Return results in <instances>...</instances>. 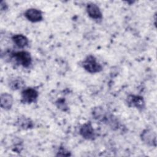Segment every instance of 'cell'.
I'll return each mask as SVG.
<instances>
[{
	"label": "cell",
	"mask_w": 157,
	"mask_h": 157,
	"mask_svg": "<svg viewBox=\"0 0 157 157\" xmlns=\"http://www.w3.org/2000/svg\"><path fill=\"white\" fill-rule=\"evenodd\" d=\"M83 67L90 73H97L102 71L101 65L98 63L95 57L93 55L88 56L82 63Z\"/></svg>",
	"instance_id": "obj_1"
},
{
	"label": "cell",
	"mask_w": 157,
	"mask_h": 157,
	"mask_svg": "<svg viewBox=\"0 0 157 157\" xmlns=\"http://www.w3.org/2000/svg\"><path fill=\"white\" fill-rule=\"evenodd\" d=\"M12 57L15 58L19 64L25 67H29L32 62L31 56L29 53L25 51H21L12 53Z\"/></svg>",
	"instance_id": "obj_2"
},
{
	"label": "cell",
	"mask_w": 157,
	"mask_h": 157,
	"mask_svg": "<svg viewBox=\"0 0 157 157\" xmlns=\"http://www.w3.org/2000/svg\"><path fill=\"white\" fill-rule=\"evenodd\" d=\"M141 140L145 144L149 146L156 145V132L151 129H144L140 134Z\"/></svg>",
	"instance_id": "obj_3"
},
{
	"label": "cell",
	"mask_w": 157,
	"mask_h": 157,
	"mask_svg": "<svg viewBox=\"0 0 157 157\" xmlns=\"http://www.w3.org/2000/svg\"><path fill=\"white\" fill-rule=\"evenodd\" d=\"M39 96L38 91L33 88H28L21 93V102L31 104L34 102Z\"/></svg>",
	"instance_id": "obj_4"
},
{
	"label": "cell",
	"mask_w": 157,
	"mask_h": 157,
	"mask_svg": "<svg viewBox=\"0 0 157 157\" xmlns=\"http://www.w3.org/2000/svg\"><path fill=\"white\" fill-rule=\"evenodd\" d=\"M79 132L82 137L86 140H93L95 137L94 130L90 121L86 122L81 126Z\"/></svg>",
	"instance_id": "obj_5"
},
{
	"label": "cell",
	"mask_w": 157,
	"mask_h": 157,
	"mask_svg": "<svg viewBox=\"0 0 157 157\" xmlns=\"http://www.w3.org/2000/svg\"><path fill=\"white\" fill-rule=\"evenodd\" d=\"M126 102L129 107H136L139 110H143L145 108V102L142 96L131 94L126 99Z\"/></svg>",
	"instance_id": "obj_6"
},
{
	"label": "cell",
	"mask_w": 157,
	"mask_h": 157,
	"mask_svg": "<svg viewBox=\"0 0 157 157\" xmlns=\"http://www.w3.org/2000/svg\"><path fill=\"white\" fill-rule=\"evenodd\" d=\"M25 17L29 21L33 23L40 21L43 19L42 12L39 9L34 8L27 9L25 12Z\"/></svg>",
	"instance_id": "obj_7"
},
{
	"label": "cell",
	"mask_w": 157,
	"mask_h": 157,
	"mask_svg": "<svg viewBox=\"0 0 157 157\" xmlns=\"http://www.w3.org/2000/svg\"><path fill=\"white\" fill-rule=\"evenodd\" d=\"M86 12L88 15L93 19L101 20L102 18V13L99 7L94 3L88 4L86 6Z\"/></svg>",
	"instance_id": "obj_8"
},
{
	"label": "cell",
	"mask_w": 157,
	"mask_h": 157,
	"mask_svg": "<svg viewBox=\"0 0 157 157\" xmlns=\"http://www.w3.org/2000/svg\"><path fill=\"white\" fill-rule=\"evenodd\" d=\"M13 97L11 94L4 93L1 95V107L4 110L10 109L13 105Z\"/></svg>",
	"instance_id": "obj_9"
},
{
	"label": "cell",
	"mask_w": 157,
	"mask_h": 157,
	"mask_svg": "<svg viewBox=\"0 0 157 157\" xmlns=\"http://www.w3.org/2000/svg\"><path fill=\"white\" fill-rule=\"evenodd\" d=\"M17 125L20 129H28L32 128L34 126V124L29 118L23 116L18 118V120L17 121Z\"/></svg>",
	"instance_id": "obj_10"
},
{
	"label": "cell",
	"mask_w": 157,
	"mask_h": 157,
	"mask_svg": "<svg viewBox=\"0 0 157 157\" xmlns=\"http://www.w3.org/2000/svg\"><path fill=\"white\" fill-rule=\"evenodd\" d=\"M15 44L20 48H23L28 45L29 40L23 34H15L12 37Z\"/></svg>",
	"instance_id": "obj_11"
},
{
	"label": "cell",
	"mask_w": 157,
	"mask_h": 157,
	"mask_svg": "<svg viewBox=\"0 0 157 157\" xmlns=\"http://www.w3.org/2000/svg\"><path fill=\"white\" fill-rule=\"evenodd\" d=\"M25 85V82L20 77H17L12 80L9 83V87L13 90L21 89Z\"/></svg>",
	"instance_id": "obj_12"
},
{
	"label": "cell",
	"mask_w": 157,
	"mask_h": 157,
	"mask_svg": "<svg viewBox=\"0 0 157 157\" xmlns=\"http://www.w3.org/2000/svg\"><path fill=\"white\" fill-rule=\"evenodd\" d=\"M56 104L58 109H61L63 111H66V109H67V106L66 103L65 102L64 99H59L56 102Z\"/></svg>",
	"instance_id": "obj_13"
},
{
	"label": "cell",
	"mask_w": 157,
	"mask_h": 157,
	"mask_svg": "<svg viewBox=\"0 0 157 157\" xmlns=\"http://www.w3.org/2000/svg\"><path fill=\"white\" fill-rule=\"evenodd\" d=\"M71 154L64 148H60L56 156H70Z\"/></svg>",
	"instance_id": "obj_14"
},
{
	"label": "cell",
	"mask_w": 157,
	"mask_h": 157,
	"mask_svg": "<svg viewBox=\"0 0 157 157\" xmlns=\"http://www.w3.org/2000/svg\"><path fill=\"white\" fill-rule=\"evenodd\" d=\"M5 4V2L2 1L1 2V11H3V10H6L7 9V5L6 4L5 6H4Z\"/></svg>",
	"instance_id": "obj_15"
}]
</instances>
